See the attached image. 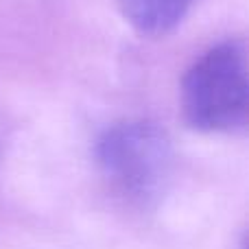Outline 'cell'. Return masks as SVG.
I'll return each mask as SVG.
<instances>
[{
    "label": "cell",
    "instance_id": "cell-1",
    "mask_svg": "<svg viewBox=\"0 0 249 249\" xmlns=\"http://www.w3.org/2000/svg\"><path fill=\"white\" fill-rule=\"evenodd\" d=\"M94 158L107 190L136 210H151L162 201L175 166L168 131L144 118L107 127L96 140Z\"/></svg>",
    "mask_w": 249,
    "mask_h": 249
},
{
    "label": "cell",
    "instance_id": "cell-3",
    "mask_svg": "<svg viewBox=\"0 0 249 249\" xmlns=\"http://www.w3.org/2000/svg\"><path fill=\"white\" fill-rule=\"evenodd\" d=\"M124 22L144 37L173 33L188 16L195 0H116Z\"/></svg>",
    "mask_w": 249,
    "mask_h": 249
},
{
    "label": "cell",
    "instance_id": "cell-2",
    "mask_svg": "<svg viewBox=\"0 0 249 249\" xmlns=\"http://www.w3.org/2000/svg\"><path fill=\"white\" fill-rule=\"evenodd\" d=\"M184 121L201 133H243L249 123V64L243 39H223L193 61L181 79Z\"/></svg>",
    "mask_w": 249,
    "mask_h": 249
}]
</instances>
